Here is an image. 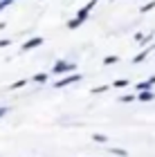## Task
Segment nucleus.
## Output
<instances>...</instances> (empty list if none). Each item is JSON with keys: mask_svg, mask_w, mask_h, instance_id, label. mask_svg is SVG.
I'll return each mask as SVG.
<instances>
[{"mask_svg": "<svg viewBox=\"0 0 155 157\" xmlns=\"http://www.w3.org/2000/svg\"><path fill=\"white\" fill-rule=\"evenodd\" d=\"M47 78H50V74H47V72H38V74L32 76V81H34V83H45Z\"/></svg>", "mask_w": 155, "mask_h": 157, "instance_id": "8", "label": "nucleus"}, {"mask_svg": "<svg viewBox=\"0 0 155 157\" xmlns=\"http://www.w3.org/2000/svg\"><path fill=\"white\" fill-rule=\"evenodd\" d=\"M137 94H124V97H119V101H124V103H130V101H135Z\"/></svg>", "mask_w": 155, "mask_h": 157, "instance_id": "14", "label": "nucleus"}, {"mask_svg": "<svg viewBox=\"0 0 155 157\" xmlns=\"http://www.w3.org/2000/svg\"><path fill=\"white\" fill-rule=\"evenodd\" d=\"M79 27H81V23H79V20H76V18L68 20V29H79Z\"/></svg>", "mask_w": 155, "mask_h": 157, "instance_id": "13", "label": "nucleus"}, {"mask_svg": "<svg viewBox=\"0 0 155 157\" xmlns=\"http://www.w3.org/2000/svg\"><path fill=\"white\" fill-rule=\"evenodd\" d=\"M106 90H108V85H97V88H92V94H101Z\"/></svg>", "mask_w": 155, "mask_h": 157, "instance_id": "17", "label": "nucleus"}, {"mask_svg": "<svg viewBox=\"0 0 155 157\" xmlns=\"http://www.w3.org/2000/svg\"><path fill=\"white\" fill-rule=\"evenodd\" d=\"M155 99V92L153 90H144V92H137V101H142V103H149Z\"/></svg>", "mask_w": 155, "mask_h": 157, "instance_id": "5", "label": "nucleus"}, {"mask_svg": "<svg viewBox=\"0 0 155 157\" xmlns=\"http://www.w3.org/2000/svg\"><path fill=\"white\" fill-rule=\"evenodd\" d=\"M88 16H90V9H88V7H81V9L79 11H76V20H79V23L83 25V23H86V20H88Z\"/></svg>", "mask_w": 155, "mask_h": 157, "instance_id": "7", "label": "nucleus"}, {"mask_svg": "<svg viewBox=\"0 0 155 157\" xmlns=\"http://www.w3.org/2000/svg\"><path fill=\"white\" fill-rule=\"evenodd\" d=\"M155 85V74L153 76H149L146 81H142V83H137V92H144V90H151Z\"/></svg>", "mask_w": 155, "mask_h": 157, "instance_id": "6", "label": "nucleus"}, {"mask_svg": "<svg viewBox=\"0 0 155 157\" xmlns=\"http://www.w3.org/2000/svg\"><path fill=\"white\" fill-rule=\"evenodd\" d=\"M11 2H14V0H0V11H2L7 5H11Z\"/></svg>", "mask_w": 155, "mask_h": 157, "instance_id": "19", "label": "nucleus"}, {"mask_svg": "<svg viewBox=\"0 0 155 157\" xmlns=\"http://www.w3.org/2000/svg\"><path fill=\"white\" fill-rule=\"evenodd\" d=\"M112 85H115V88H126V85H128V81H126V78H117Z\"/></svg>", "mask_w": 155, "mask_h": 157, "instance_id": "16", "label": "nucleus"}, {"mask_svg": "<svg viewBox=\"0 0 155 157\" xmlns=\"http://www.w3.org/2000/svg\"><path fill=\"white\" fill-rule=\"evenodd\" d=\"M151 52H153V45H146V47H144L139 54H135V56H133V63H135V65H137V63H142V61H144V59H146V56H149Z\"/></svg>", "mask_w": 155, "mask_h": 157, "instance_id": "4", "label": "nucleus"}, {"mask_svg": "<svg viewBox=\"0 0 155 157\" xmlns=\"http://www.w3.org/2000/svg\"><path fill=\"white\" fill-rule=\"evenodd\" d=\"M43 43H45L43 36H34V38H29L27 43H23V47H20V49H23V52H29V49H34V47H41Z\"/></svg>", "mask_w": 155, "mask_h": 157, "instance_id": "3", "label": "nucleus"}, {"mask_svg": "<svg viewBox=\"0 0 155 157\" xmlns=\"http://www.w3.org/2000/svg\"><path fill=\"white\" fill-rule=\"evenodd\" d=\"M7 115V108H0V117H5Z\"/></svg>", "mask_w": 155, "mask_h": 157, "instance_id": "21", "label": "nucleus"}, {"mask_svg": "<svg viewBox=\"0 0 155 157\" xmlns=\"http://www.w3.org/2000/svg\"><path fill=\"white\" fill-rule=\"evenodd\" d=\"M9 43H11L9 38H0V47H7V45H9Z\"/></svg>", "mask_w": 155, "mask_h": 157, "instance_id": "20", "label": "nucleus"}, {"mask_svg": "<svg viewBox=\"0 0 155 157\" xmlns=\"http://www.w3.org/2000/svg\"><path fill=\"white\" fill-rule=\"evenodd\" d=\"M135 43H139V45H144V34H142V32H137V34H135Z\"/></svg>", "mask_w": 155, "mask_h": 157, "instance_id": "18", "label": "nucleus"}, {"mask_svg": "<svg viewBox=\"0 0 155 157\" xmlns=\"http://www.w3.org/2000/svg\"><path fill=\"white\" fill-rule=\"evenodd\" d=\"M92 139H95V141H99V144H106V141H108V137H106V135H101V132H95V135H92Z\"/></svg>", "mask_w": 155, "mask_h": 157, "instance_id": "12", "label": "nucleus"}, {"mask_svg": "<svg viewBox=\"0 0 155 157\" xmlns=\"http://www.w3.org/2000/svg\"><path fill=\"white\" fill-rule=\"evenodd\" d=\"M81 74L79 72H72V74H65L63 78H59V81H54V88H65V85H72V83H79L81 81Z\"/></svg>", "mask_w": 155, "mask_h": 157, "instance_id": "2", "label": "nucleus"}, {"mask_svg": "<svg viewBox=\"0 0 155 157\" xmlns=\"http://www.w3.org/2000/svg\"><path fill=\"white\" fill-rule=\"evenodd\" d=\"M110 153L117 157H128V151H124V148H110Z\"/></svg>", "mask_w": 155, "mask_h": 157, "instance_id": "10", "label": "nucleus"}, {"mask_svg": "<svg viewBox=\"0 0 155 157\" xmlns=\"http://www.w3.org/2000/svg\"><path fill=\"white\" fill-rule=\"evenodd\" d=\"M117 61H119V56H115V54H110V56H103V65H115Z\"/></svg>", "mask_w": 155, "mask_h": 157, "instance_id": "9", "label": "nucleus"}, {"mask_svg": "<svg viewBox=\"0 0 155 157\" xmlns=\"http://www.w3.org/2000/svg\"><path fill=\"white\" fill-rule=\"evenodd\" d=\"M74 70H76L74 63H70V61H56L54 67H52V74H72Z\"/></svg>", "mask_w": 155, "mask_h": 157, "instance_id": "1", "label": "nucleus"}, {"mask_svg": "<svg viewBox=\"0 0 155 157\" xmlns=\"http://www.w3.org/2000/svg\"><path fill=\"white\" fill-rule=\"evenodd\" d=\"M25 85H27V78H20V81H16V83H11L9 88H11V90H18V88H25Z\"/></svg>", "mask_w": 155, "mask_h": 157, "instance_id": "11", "label": "nucleus"}, {"mask_svg": "<svg viewBox=\"0 0 155 157\" xmlns=\"http://www.w3.org/2000/svg\"><path fill=\"white\" fill-rule=\"evenodd\" d=\"M153 7H155V0H151V2H146L144 7H139V11H142V13H146V11H151Z\"/></svg>", "mask_w": 155, "mask_h": 157, "instance_id": "15", "label": "nucleus"}]
</instances>
